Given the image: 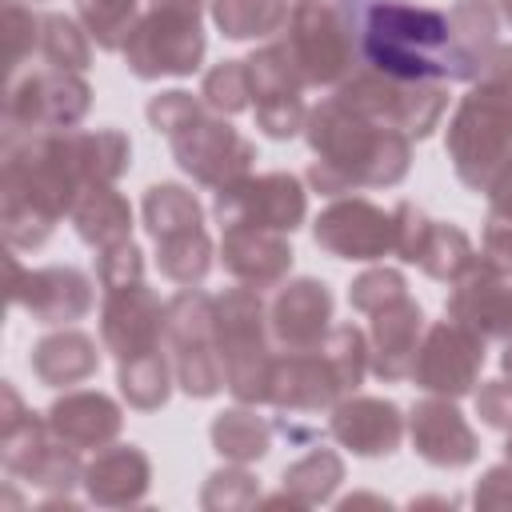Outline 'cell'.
<instances>
[{"instance_id":"obj_1","label":"cell","mask_w":512,"mask_h":512,"mask_svg":"<svg viewBox=\"0 0 512 512\" xmlns=\"http://www.w3.org/2000/svg\"><path fill=\"white\" fill-rule=\"evenodd\" d=\"M88 188L72 128L36 132L4 140L0 152V224L8 248H40L60 216L72 212L76 196Z\"/></svg>"},{"instance_id":"obj_2","label":"cell","mask_w":512,"mask_h":512,"mask_svg":"<svg viewBox=\"0 0 512 512\" xmlns=\"http://www.w3.org/2000/svg\"><path fill=\"white\" fill-rule=\"evenodd\" d=\"M304 136L316 156L308 164V184L324 196L392 188L408 176L412 164V140L404 132L348 108L336 96L308 108Z\"/></svg>"},{"instance_id":"obj_3","label":"cell","mask_w":512,"mask_h":512,"mask_svg":"<svg viewBox=\"0 0 512 512\" xmlns=\"http://www.w3.org/2000/svg\"><path fill=\"white\" fill-rule=\"evenodd\" d=\"M448 160L472 192H488L512 160V44H496L472 92L448 120Z\"/></svg>"},{"instance_id":"obj_4","label":"cell","mask_w":512,"mask_h":512,"mask_svg":"<svg viewBox=\"0 0 512 512\" xmlns=\"http://www.w3.org/2000/svg\"><path fill=\"white\" fill-rule=\"evenodd\" d=\"M216 344L224 360V388L240 404H268L272 384V328L260 288L236 284L216 296Z\"/></svg>"},{"instance_id":"obj_5","label":"cell","mask_w":512,"mask_h":512,"mask_svg":"<svg viewBox=\"0 0 512 512\" xmlns=\"http://www.w3.org/2000/svg\"><path fill=\"white\" fill-rule=\"evenodd\" d=\"M204 0H148L124 52V68L140 80L192 76L204 60Z\"/></svg>"},{"instance_id":"obj_6","label":"cell","mask_w":512,"mask_h":512,"mask_svg":"<svg viewBox=\"0 0 512 512\" xmlns=\"http://www.w3.org/2000/svg\"><path fill=\"white\" fill-rule=\"evenodd\" d=\"M144 228L156 240L160 276L196 288L212 268V236L204 228L200 200L180 184H152L144 192Z\"/></svg>"},{"instance_id":"obj_7","label":"cell","mask_w":512,"mask_h":512,"mask_svg":"<svg viewBox=\"0 0 512 512\" xmlns=\"http://www.w3.org/2000/svg\"><path fill=\"white\" fill-rule=\"evenodd\" d=\"M164 340L184 396L208 400L224 388V360L216 344V296L200 288H180L164 304Z\"/></svg>"},{"instance_id":"obj_8","label":"cell","mask_w":512,"mask_h":512,"mask_svg":"<svg viewBox=\"0 0 512 512\" xmlns=\"http://www.w3.org/2000/svg\"><path fill=\"white\" fill-rule=\"evenodd\" d=\"M92 108V88L80 72L32 68L8 76L4 92V140L76 128Z\"/></svg>"},{"instance_id":"obj_9","label":"cell","mask_w":512,"mask_h":512,"mask_svg":"<svg viewBox=\"0 0 512 512\" xmlns=\"http://www.w3.org/2000/svg\"><path fill=\"white\" fill-rule=\"evenodd\" d=\"M336 100L348 108L404 132L408 140L432 136L448 108V84L444 80H392L372 68L352 72L344 84H336Z\"/></svg>"},{"instance_id":"obj_10","label":"cell","mask_w":512,"mask_h":512,"mask_svg":"<svg viewBox=\"0 0 512 512\" xmlns=\"http://www.w3.org/2000/svg\"><path fill=\"white\" fill-rule=\"evenodd\" d=\"M284 48L304 84H344L356 72V32L332 0H300L288 16Z\"/></svg>"},{"instance_id":"obj_11","label":"cell","mask_w":512,"mask_h":512,"mask_svg":"<svg viewBox=\"0 0 512 512\" xmlns=\"http://www.w3.org/2000/svg\"><path fill=\"white\" fill-rule=\"evenodd\" d=\"M172 156L176 164L204 188H224L240 176H248L252 160H256V144L244 140L220 112H212L208 104L188 120L180 124L172 136Z\"/></svg>"},{"instance_id":"obj_12","label":"cell","mask_w":512,"mask_h":512,"mask_svg":"<svg viewBox=\"0 0 512 512\" xmlns=\"http://www.w3.org/2000/svg\"><path fill=\"white\" fill-rule=\"evenodd\" d=\"M308 216V196L292 172L240 176L216 188V220L224 228H272L296 232Z\"/></svg>"},{"instance_id":"obj_13","label":"cell","mask_w":512,"mask_h":512,"mask_svg":"<svg viewBox=\"0 0 512 512\" xmlns=\"http://www.w3.org/2000/svg\"><path fill=\"white\" fill-rule=\"evenodd\" d=\"M8 304L24 308L36 324H76L92 312L96 292L84 268L72 264L24 268L16 256H8Z\"/></svg>"},{"instance_id":"obj_14","label":"cell","mask_w":512,"mask_h":512,"mask_svg":"<svg viewBox=\"0 0 512 512\" xmlns=\"http://www.w3.org/2000/svg\"><path fill=\"white\" fill-rule=\"evenodd\" d=\"M484 336H476L472 328L456 324V320H436L432 328H424L416 364H412V384L432 392V396H468L480 380L484 368Z\"/></svg>"},{"instance_id":"obj_15","label":"cell","mask_w":512,"mask_h":512,"mask_svg":"<svg viewBox=\"0 0 512 512\" xmlns=\"http://www.w3.org/2000/svg\"><path fill=\"white\" fill-rule=\"evenodd\" d=\"M248 84H252V112H256V128L272 140H292L304 120V76L296 72L284 40L280 44H264L256 48L248 60Z\"/></svg>"},{"instance_id":"obj_16","label":"cell","mask_w":512,"mask_h":512,"mask_svg":"<svg viewBox=\"0 0 512 512\" xmlns=\"http://www.w3.org/2000/svg\"><path fill=\"white\" fill-rule=\"evenodd\" d=\"M444 316L472 328L484 340H508L512 336V280L500 272L488 256H472L452 280H448Z\"/></svg>"},{"instance_id":"obj_17","label":"cell","mask_w":512,"mask_h":512,"mask_svg":"<svg viewBox=\"0 0 512 512\" xmlns=\"http://www.w3.org/2000/svg\"><path fill=\"white\" fill-rule=\"evenodd\" d=\"M352 396L344 372L328 356L324 344L308 352H284L272 364V384H268V404L288 416H316L332 404Z\"/></svg>"},{"instance_id":"obj_18","label":"cell","mask_w":512,"mask_h":512,"mask_svg":"<svg viewBox=\"0 0 512 512\" xmlns=\"http://www.w3.org/2000/svg\"><path fill=\"white\" fill-rule=\"evenodd\" d=\"M312 236L336 260H380L396 252V216L364 196H348V200H332L316 216Z\"/></svg>"},{"instance_id":"obj_19","label":"cell","mask_w":512,"mask_h":512,"mask_svg":"<svg viewBox=\"0 0 512 512\" xmlns=\"http://www.w3.org/2000/svg\"><path fill=\"white\" fill-rule=\"evenodd\" d=\"M100 340L120 360L156 352L164 340V304L160 296L140 280L124 288H104L100 304Z\"/></svg>"},{"instance_id":"obj_20","label":"cell","mask_w":512,"mask_h":512,"mask_svg":"<svg viewBox=\"0 0 512 512\" xmlns=\"http://www.w3.org/2000/svg\"><path fill=\"white\" fill-rule=\"evenodd\" d=\"M392 216H396V256L404 264H420V272L432 280H452L476 256L464 228L428 220L412 200H400Z\"/></svg>"},{"instance_id":"obj_21","label":"cell","mask_w":512,"mask_h":512,"mask_svg":"<svg viewBox=\"0 0 512 512\" xmlns=\"http://www.w3.org/2000/svg\"><path fill=\"white\" fill-rule=\"evenodd\" d=\"M408 436L420 460L432 468H468L480 452V440L452 396H424L408 412Z\"/></svg>"},{"instance_id":"obj_22","label":"cell","mask_w":512,"mask_h":512,"mask_svg":"<svg viewBox=\"0 0 512 512\" xmlns=\"http://www.w3.org/2000/svg\"><path fill=\"white\" fill-rule=\"evenodd\" d=\"M268 328H272L276 348L284 352L316 348L332 328V288L316 276L280 284L268 304Z\"/></svg>"},{"instance_id":"obj_23","label":"cell","mask_w":512,"mask_h":512,"mask_svg":"<svg viewBox=\"0 0 512 512\" xmlns=\"http://www.w3.org/2000/svg\"><path fill=\"white\" fill-rule=\"evenodd\" d=\"M404 412L384 400V396H344L340 404H332L328 416V432L340 448H348L352 456L376 460V456H392L404 440Z\"/></svg>"},{"instance_id":"obj_24","label":"cell","mask_w":512,"mask_h":512,"mask_svg":"<svg viewBox=\"0 0 512 512\" xmlns=\"http://www.w3.org/2000/svg\"><path fill=\"white\" fill-rule=\"evenodd\" d=\"M420 340H424V308L412 296L384 304L380 312H372V328H368V372L380 376L384 384L408 380Z\"/></svg>"},{"instance_id":"obj_25","label":"cell","mask_w":512,"mask_h":512,"mask_svg":"<svg viewBox=\"0 0 512 512\" xmlns=\"http://www.w3.org/2000/svg\"><path fill=\"white\" fill-rule=\"evenodd\" d=\"M44 420H48V432L60 444L76 448V452H100L124 428L120 404L112 396H104V392H92V388L64 392L60 400H52V408L44 412Z\"/></svg>"},{"instance_id":"obj_26","label":"cell","mask_w":512,"mask_h":512,"mask_svg":"<svg viewBox=\"0 0 512 512\" xmlns=\"http://www.w3.org/2000/svg\"><path fill=\"white\" fill-rule=\"evenodd\" d=\"M220 264L236 284L248 288H272L292 268V244L288 232L272 228H224L220 240Z\"/></svg>"},{"instance_id":"obj_27","label":"cell","mask_w":512,"mask_h":512,"mask_svg":"<svg viewBox=\"0 0 512 512\" xmlns=\"http://www.w3.org/2000/svg\"><path fill=\"white\" fill-rule=\"evenodd\" d=\"M152 488V464L136 444H108L84 464V492L100 508L140 504Z\"/></svg>"},{"instance_id":"obj_28","label":"cell","mask_w":512,"mask_h":512,"mask_svg":"<svg viewBox=\"0 0 512 512\" xmlns=\"http://www.w3.org/2000/svg\"><path fill=\"white\" fill-rule=\"evenodd\" d=\"M28 368L44 388H72V384H84L88 376H96L100 352H96V340L88 332L60 328V332H48L32 344Z\"/></svg>"},{"instance_id":"obj_29","label":"cell","mask_w":512,"mask_h":512,"mask_svg":"<svg viewBox=\"0 0 512 512\" xmlns=\"http://www.w3.org/2000/svg\"><path fill=\"white\" fill-rule=\"evenodd\" d=\"M496 24L500 8L492 0H456L448 12V32H452V60H456V80L472 84L488 56L496 52Z\"/></svg>"},{"instance_id":"obj_30","label":"cell","mask_w":512,"mask_h":512,"mask_svg":"<svg viewBox=\"0 0 512 512\" xmlns=\"http://www.w3.org/2000/svg\"><path fill=\"white\" fill-rule=\"evenodd\" d=\"M76 236L92 248H108L120 240H132V204L112 184H88L72 212H68Z\"/></svg>"},{"instance_id":"obj_31","label":"cell","mask_w":512,"mask_h":512,"mask_svg":"<svg viewBox=\"0 0 512 512\" xmlns=\"http://www.w3.org/2000/svg\"><path fill=\"white\" fill-rule=\"evenodd\" d=\"M272 424L264 416H256V404H236V408H224L216 412L208 436H212V448L228 460V464H252V460H264L268 448H272Z\"/></svg>"},{"instance_id":"obj_32","label":"cell","mask_w":512,"mask_h":512,"mask_svg":"<svg viewBox=\"0 0 512 512\" xmlns=\"http://www.w3.org/2000/svg\"><path fill=\"white\" fill-rule=\"evenodd\" d=\"M344 480V460L332 452V448H308L300 460H292L280 476L284 484V496L296 504V508H312V504H324L332 500V492L340 488Z\"/></svg>"},{"instance_id":"obj_33","label":"cell","mask_w":512,"mask_h":512,"mask_svg":"<svg viewBox=\"0 0 512 512\" xmlns=\"http://www.w3.org/2000/svg\"><path fill=\"white\" fill-rule=\"evenodd\" d=\"M172 376H176V372H172V360H168L164 348L116 364L120 396H124L136 412H156V408H164V404H168V392H172Z\"/></svg>"},{"instance_id":"obj_34","label":"cell","mask_w":512,"mask_h":512,"mask_svg":"<svg viewBox=\"0 0 512 512\" xmlns=\"http://www.w3.org/2000/svg\"><path fill=\"white\" fill-rule=\"evenodd\" d=\"M76 144V160L88 184H116L132 160V140L120 128H88V132H72Z\"/></svg>"},{"instance_id":"obj_35","label":"cell","mask_w":512,"mask_h":512,"mask_svg":"<svg viewBox=\"0 0 512 512\" xmlns=\"http://www.w3.org/2000/svg\"><path fill=\"white\" fill-rule=\"evenodd\" d=\"M288 0H212V20L228 40H260L288 24Z\"/></svg>"},{"instance_id":"obj_36","label":"cell","mask_w":512,"mask_h":512,"mask_svg":"<svg viewBox=\"0 0 512 512\" xmlns=\"http://www.w3.org/2000/svg\"><path fill=\"white\" fill-rule=\"evenodd\" d=\"M48 68H64V72H84L92 60L88 36L84 28L64 16V12H40V52H36Z\"/></svg>"},{"instance_id":"obj_37","label":"cell","mask_w":512,"mask_h":512,"mask_svg":"<svg viewBox=\"0 0 512 512\" xmlns=\"http://www.w3.org/2000/svg\"><path fill=\"white\" fill-rule=\"evenodd\" d=\"M84 32L104 52H120L140 20V0H76Z\"/></svg>"},{"instance_id":"obj_38","label":"cell","mask_w":512,"mask_h":512,"mask_svg":"<svg viewBox=\"0 0 512 512\" xmlns=\"http://www.w3.org/2000/svg\"><path fill=\"white\" fill-rule=\"evenodd\" d=\"M200 96L212 112L220 116H232V112H244L248 100H252V84H248V64L244 60H220L216 68L204 72V84H200Z\"/></svg>"},{"instance_id":"obj_39","label":"cell","mask_w":512,"mask_h":512,"mask_svg":"<svg viewBox=\"0 0 512 512\" xmlns=\"http://www.w3.org/2000/svg\"><path fill=\"white\" fill-rule=\"evenodd\" d=\"M260 500V480L244 464L216 468L204 488H200V508L208 512H232V508H252Z\"/></svg>"},{"instance_id":"obj_40","label":"cell","mask_w":512,"mask_h":512,"mask_svg":"<svg viewBox=\"0 0 512 512\" xmlns=\"http://www.w3.org/2000/svg\"><path fill=\"white\" fill-rule=\"evenodd\" d=\"M40 52V12L20 8V4H4V60H8V76L24 72V60Z\"/></svg>"},{"instance_id":"obj_41","label":"cell","mask_w":512,"mask_h":512,"mask_svg":"<svg viewBox=\"0 0 512 512\" xmlns=\"http://www.w3.org/2000/svg\"><path fill=\"white\" fill-rule=\"evenodd\" d=\"M400 296H408V280H404L400 268H368V272H360V276L352 280V288H348V304H352L356 312H364V316L380 312L384 304H392V300H400Z\"/></svg>"},{"instance_id":"obj_42","label":"cell","mask_w":512,"mask_h":512,"mask_svg":"<svg viewBox=\"0 0 512 512\" xmlns=\"http://www.w3.org/2000/svg\"><path fill=\"white\" fill-rule=\"evenodd\" d=\"M96 280H100V288L140 284L144 280V252L136 248V240H120V244L100 248V256H96Z\"/></svg>"},{"instance_id":"obj_43","label":"cell","mask_w":512,"mask_h":512,"mask_svg":"<svg viewBox=\"0 0 512 512\" xmlns=\"http://www.w3.org/2000/svg\"><path fill=\"white\" fill-rule=\"evenodd\" d=\"M200 108H204V96H192V92H184V88H172V92L152 96L144 112H148V124H152L156 132L172 136V132H176L180 124H188Z\"/></svg>"},{"instance_id":"obj_44","label":"cell","mask_w":512,"mask_h":512,"mask_svg":"<svg viewBox=\"0 0 512 512\" xmlns=\"http://www.w3.org/2000/svg\"><path fill=\"white\" fill-rule=\"evenodd\" d=\"M476 416L488 428H500V432L512 428V376H500V380L480 384V392H476Z\"/></svg>"},{"instance_id":"obj_45","label":"cell","mask_w":512,"mask_h":512,"mask_svg":"<svg viewBox=\"0 0 512 512\" xmlns=\"http://www.w3.org/2000/svg\"><path fill=\"white\" fill-rule=\"evenodd\" d=\"M472 504L476 508H512V464L504 460V464H492L480 480H476V488H472Z\"/></svg>"},{"instance_id":"obj_46","label":"cell","mask_w":512,"mask_h":512,"mask_svg":"<svg viewBox=\"0 0 512 512\" xmlns=\"http://www.w3.org/2000/svg\"><path fill=\"white\" fill-rule=\"evenodd\" d=\"M484 256L512 276V216H492L484 220Z\"/></svg>"},{"instance_id":"obj_47","label":"cell","mask_w":512,"mask_h":512,"mask_svg":"<svg viewBox=\"0 0 512 512\" xmlns=\"http://www.w3.org/2000/svg\"><path fill=\"white\" fill-rule=\"evenodd\" d=\"M488 212L492 216H512V160L496 172V180L488 184Z\"/></svg>"},{"instance_id":"obj_48","label":"cell","mask_w":512,"mask_h":512,"mask_svg":"<svg viewBox=\"0 0 512 512\" xmlns=\"http://www.w3.org/2000/svg\"><path fill=\"white\" fill-rule=\"evenodd\" d=\"M500 368H504V376H512V336L504 340V356H500Z\"/></svg>"},{"instance_id":"obj_49","label":"cell","mask_w":512,"mask_h":512,"mask_svg":"<svg viewBox=\"0 0 512 512\" xmlns=\"http://www.w3.org/2000/svg\"><path fill=\"white\" fill-rule=\"evenodd\" d=\"M496 8H500V16L512 24V0H496Z\"/></svg>"},{"instance_id":"obj_50","label":"cell","mask_w":512,"mask_h":512,"mask_svg":"<svg viewBox=\"0 0 512 512\" xmlns=\"http://www.w3.org/2000/svg\"><path fill=\"white\" fill-rule=\"evenodd\" d=\"M504 460L512 464V428H508V440H504Z\"/></svg>"},{"instance_id":"obj_51","label":"cell","mask_w":512,"mask_h":512,"mask_svg":"<svg viewBox=\"0 0 512 512\" xmlns=\"http://www.w3.org/2000/svg\"><path fill=\"white\" fill-rule=\"evenodd\" d=\"M12 4H16V0H12Z\"/></svg>"}]
</instances>
